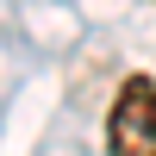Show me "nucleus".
Instances as JSON below:
<instances>
[{
    "mask_svg": "<svg viewBox=\"0 0 156 156\" xmlns=\"http://www.w3.org/2000/svg\"><path fill=\"white\" fill-rule=\"evenodd\" d=\"M106 150L112 156H156V81L150 75H125L106 112Z\"/></svg>",
    "mask_w": 156,
    "mask_h": 156,
    "instance_id": "f257e3e1",
    "label": "nucleus"
}]
</instances>
